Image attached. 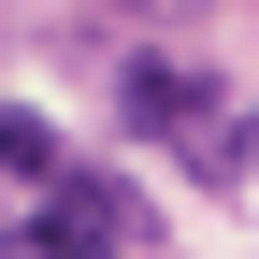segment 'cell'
Masks as SVG:
<instances>
[{
	"mask_svg": "<svg viewBox=\"0 0 259 259\" xmlns=\"http://www.w3.org/2000/svg\"><path fill=\"white\" fill-rule=\"evenodd\" d=\"M115 245H130V187H101V173L44 187L29 231H15V259H115Z\"/></svg>",
	"mask_w": 259,
	"mask_h": 259,
	"instance_id": "cell-2",
	"label": "cell"
},
{
	"mask_svg": "<svg viewBox=\"0 0 259 259\" xmlns=\"http://www.w3.org/2000/svg\"><path fill=\"white\" fill-rule=\"evenodd\" d=\"M187 173H202V187H231V173H259V115H216V144H187Z\"/></svg>",
	"mask_w": 259,
	"mask_h": 259,
	"instance_id": "cell-4",
	"label": "cell"
},
{
	"mask_svg": "<svg viewBox=\"0 0 259 259\" xmlns=\"http://www.w3.org/2000/svg\"><path fill=\"white\" fill-rule=\"evenodd\" d=\"M0 173H15V187H72V158H58V130H44V115L0 101Z\"/></svg>",
	"mask_w": 259,
	"mask_h": 259,
	"instance_id": "cell-3",
	"label": "cell"
},
{
	"mask_svg": "<svg viewBox=\"0 0 259 259\" xmlns=\"http://www.w3.org/2000/svg\"><path fill=\"white\" fill-rule=\"evenodd\" d=\"M115 115L144 130V144H216V115H231V101H216L202 58H130V72H115Z\"/></svg>",
	"mask_w": 259,
	"mask_h": 259,
	"instance_id": "cell-1",
	"label": "cell"
}]
</instances>
